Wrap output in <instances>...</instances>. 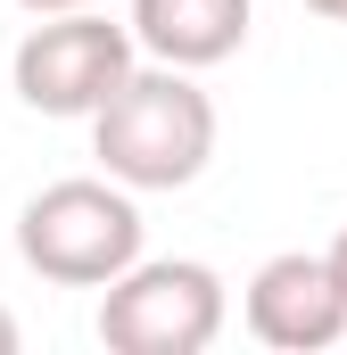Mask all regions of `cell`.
I'll return each instance as SVG.
<instances>
[{
	"label": "cell",
	"instance_id": "52a82bcc",
	"mask_svg": "<svg viewBox=\"0 0 347 355\" xmlns=\"http://www.w3.org/2000/svg\"><path fill=\"white\" fill-rule=\"evenodd\" d=\"M25 17H58V8H108V0H17Z\"/></svg>",
	"mask_w": 347,
	"mask_h": 355
},
{
	"label": "cell",
	"instance_id": "6da1fadb",
	"mask_svg": "<svg viewBox=\"0 0 347 355\" xmlns=\"http://www.w3.org/2000/svg\"><path fill=\"white\" fill-rule=\"evenodd\" d=\"M91 157L124 190H190L215 157V99L182 67H133L91 107Z\"/></svg>",
	"mask_w": 347,
	"mask_h": 355
},
{
	"label": "cell",
	"instance_id": "ba28073f",
	"mask_svg": "<svg viewBox=\"0 0 347 355\" xmlns=\"http://www.w3.org/2000/svg\"><path fill=\"white\" fill-rule=\"evenodd\" d=\"M323 257H331V272H339V289H347V223H339V240H331Z\"/></svg>",
	"mask_w": 347,
	"mask_h": 355
},
{
	"label": "cell",
	"instance_id": "9c48e42d",
	"mask_svg": "<svg viewBox=\"0 0 347 355\" xmlns=\"http://www.w3.org/2000/svg\"><path fill=\"white\" fill-rule=\"evenodd\" d=\"M0 355H17V314L0 306Z\"/></svg>",
	"mask_w": 347,
	"mask_h": 355
},
{
	"label": "cell",
	"instance_id": "8992f818",
	"mask_svg": "<svg viewBox=\"0 0 347 355\" xmlns=\"http://www.w3.org/2000/svg\"><path fill=\"white\" fill-rule=\"evenodd\" d=\"M248 25H257L248 0H133V17H124L133 50L158 58V67H182V75H207V67L240 58Z\"/></svg>",
	"mask_w": 347,
	"mask_h": 355
},
{
	"label": "cell",
	"instance_id": "30bf717a",
	"mask_svg": "<svg viewBox=\"0 0 347 355\" xmlns=\"http://www.w3.org/2000/svg\"><path fill=\"white\" fill-rule=\"evenodd\" d=\"M314 17H331V25H347V0H306Z\"/></svg>",
	"mask_w": 347,
	"mask_h": 355
},
{
	"label": "cell",
	"instance_id": "5b68a950",
	"mask_svg": "<svg viewBox=\"0 0 347 355\" xmlns=\"http://www.w3.org/2000/svg\"><path fill=\"white\" fill-rule=\"evenodd\" d=\"M240 314H248V339H264L281 355H314V347H339L347 339V289L331 272V257H306V248L264 257L248 272Z\"/></svg>",
	"mask_w": 347,
	"mask_h": 355
},
{
	"label": "cell",
	"instance_id": "3957f363",
	"mask_svg": "<svg viewBox=\"0 0 347 355\" xmlns=\"http://www.w3.org/2000/svg\"><path fill=\"white\" fill-rule=\"evenodd\" d=\"M223 272L198 257H133L99 289V347L108 355H207L223 339Z\"/></svg>",
	"mask_w": 347,
	"mask_h": 355
},
{
	"label": "cell",
	"instance_id": "7a4b0ae2",
	"mask_svg": "<svg viewBox=\"0 0 347 355\" xmlns=\"http://www.w3.org/2000/svg\"><path fill=\"white\" fill-rule=\"evenodd\" d=\"M17 257H25V272H42L58 289H108L141 257V190H124L108 174L33 190L17 215Z\"/></svg>",
	"mask_w": 347,
	"mask_h": 355
},
{
	"label": "cell",
	"instance_id": "277c9868",
	"mask_svg": "<svg viewBox=\"0 0 347 355\" xmlns=\"http://www.w3.org/2000/svg\"><path fill=\"white\" fill-rule=\"evenodd\" d=\"M133 67H141V50H133V33L108 8H58V17H33L25 42L8 50V91L33 116H67V124L83 116L91 124V107Z\"/></svg>",
	"mask_w": 347,
	"mask_h": 355
}]
</instances>
